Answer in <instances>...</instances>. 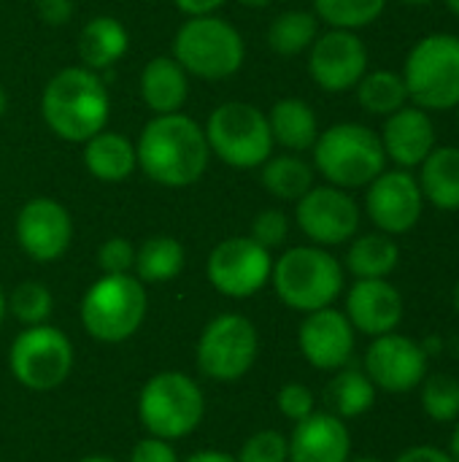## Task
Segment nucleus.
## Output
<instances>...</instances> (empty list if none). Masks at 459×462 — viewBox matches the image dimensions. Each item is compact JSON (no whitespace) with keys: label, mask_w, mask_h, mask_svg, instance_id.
I'll return each mask as SVG.
<instances>
[{"label":"nucleus","mask_w":459,"mask_h":462,"mask_svg":"<svg viewBox=\"0 0 459 462\" xmlns=\"http://www.w3.org/2000/svg\"><path fill=\"white\" fill-rule=\"evenodd\" d=\"M138 168L162 187H189L208 168L206 130L187 114H154L135 143Z\"/></svg>","instance_id":"nucleus-1"},{"label":"nucleus","mask_w":459,"mask_h":462,"mask_svg":"<svg viewBox=\"0 0 459 462\" xmlns=\"http://www.w3.org/2000/svg\"><path fill=\"white\" fill-rule=\"evenodd\" d=\"M41 114L57 138L84 143L108 125V89L103 79L84 65L62 68L41 95Z\"/></svg>","instance_id":"nucleus-2"},{"label":"nucleus","mask_w":459,"mask_h":462,"mask_svg":"<svg viewBox=\"0 0 459 462\" xmlns=\"http://www.w3.org/2000/svg\"><path fill=\"white\" fill-rule=\"evenodd\" d=\"M314 168L338 189L368 187L387 171V154L376 130L360 122H338L319 133L314 143Z\"/></svg>","instance_id":"nucleus-3"},{"label":"nucleus","mask_w":459,"mask_h":462,"mask_svg":"<svg viewBox=\"0 0 459 462\" xmlns=\"http://www.w3.org/2000/svg\"><path fill=\"white\" fill-rule=\"evenodd\" d=\"M271 284L284 306L311 314L338 300L344 292V265L325 246H295L273 263Z\"/></svg>","instance_id":"nucleus-4"},{"label":"nucleus","mask_w":459,"mask_h":462,"mask_svg":"<svg viewBox=\"0 0 459 462\" xmlns=\"http://www.w3.org/2000/svg\"><path fill=\"white\" fill-rule=\"evenodd\" d=\"M409 103L430 111L459 108V35L433 32L419 38L403 65Z\"/></svg>","instance_id":"nucleus-5"},{"label":"nucleus","mask_w":459,"mask_h":462,"mask_svg":"<svg viewBox=\"0 0 459 462\" xmlns=\"http://www.w3.org/2000/svg\"><path fill=\"white\" fill-rule=\"evenodd\" d=\"M146 309L149 298L141 279L103 273L81 298V325L100 344H122L138 333Z\"/></svg>","instance_id":"nucleus-6"},{"label":"nucleus","mask_w":459,"mask_h":462,"mask_svg":"<svg viewBox=\"0 0 459 462\" xmlns=\"http://www.w3.org/2000/svg\"><path fill=\"white\" fill-rule=\"evenodd\" d=\"M206 401L197 382L181 371L151 376L138 395V420L149 436L162 441L187 439L203 422Z\"/></svg>","instance_id":"nucleus-7"},{"label":"nucleus","mask_w":459,"mask_h":462,"mask_svg":"<svg viewBox=\"0 0 459 462\" xmlns=\"http://www.w3.org/2000/svg\"><path fill=\"white\" fill-rule=\"evenodd\" d=\"M243 57V35L214 14L189 16L173 38V60L197 79H227L241 70Z\"/></svg>","instance_id":"nucleus-8"},{"label":"nucleus","mask_w":459,"mask_h":462,"mask_svg":"<svg viewBox=\"0 0 459 462\" xmlns=\"http://www.w3.org/2000/svg\"><path fill=\"white\" fill-rule=\"evenodd\" d=\"M203 130L211 154L233 168H260L273 152L268 116L252 103H222L211 111Z\"/></svg>","instance_id":"nucleus-9"},{"label":"nucleus","mask_w":459,"mask_h":462,"mask_svg":"<svg viewBox=\"0 0 459 462\" xmlns=\"http://www.w3.org/2000/svg\"><path fill=\"white\" fill-rule=\"evenodd\" d=\"M8 365L22 387L49 393L70 376L73 344L60 328H51L49 322L24 328L11 344Z\"/></svg>","instance_id":"nucleus-10"},{"label":"nucleus","mask_w":459,"mask_h":462,"mask_svg":"<svg viewBox=\"0 0 459 462\" xmlns=\"http://www.w3.org/2000/svg\"><path fill=\"white\" fill-rule=\"evenodd\" d=\"M260 355V336L252 319L241 314L214 317L197 341V368L211 382H238Z\"/></svg>","instance_id":"nucleus-11"},{"label":"nucleus","mask_w":459,"mask_h":462,"mask_svg":"<svg viewBox=\"0 0 459 462\" xmlns=\"http://www.w3.org/2000/svg\"><path fill=\"white\" fill-rule=\"evenodd\" d=\"M273 271L271 249L249 238H225L208 254L206 273L216 292L227 298H252L268 282Z\"/></svg>","instance_id":"nucleus-12"},{"label":"nucleus","mask_w":459,"mask_h":462,"mask_svg":"<svg viewBox=\"0 0 459 462\" xmlns=\"http://www.w3.org/2000/svg\"><path fill=\"white\" fill-rule=\"evenodd\" d=\"M295 219L314 246H341L360 230V206L346 189L333 184L311 187L298 200Z\"/></svg>","instance_id":"nucleus-13"},{"label":"nucleus","mask_w":459,"mask_h":462,"mask_svg":"<svg viewBox=\"0 0 459 462\" xmlns=\"http://www.w3.org/2000/svg\"><path fill=\"white\" fill-rule=\"evenodd\" d=\"M363 371L376 384V390L403 395L419 390V384L430 371V357L419 341L400 336L395 330L387 336H376L371 341Z\"/></svg>","instance_id":"nucleus-14"},{"label":"nucleus","mask_w":459,"mask_h":462,"mask_svg":"<svg viewBox=\"0 0 459 462\" xmlns=\"http://www.w3.org/2000/svg\"><path fill=\"white\" fill-rule=\"evenodd\" d=\"M365 211L379 233L406 236L411 233L425 211V195L411 171H384L379 173L365 192Z\"/></svg>","instance_id":"nucleus-15"},{"label":"nucleus","mask_w":459,"mask_h":462,"mask_svg":"<svg viewBox=\"0 0 459 462\" xmlns=\"http://www.w3.org/2000/svg\"><path fill=\"white\" fill-rule=\"evenodd\" d=\"M308 73L325 92H349L368 73V49L354 30H335L317 35L308 49Z\"/></svg>","instance_id":"nucleus-16"},{"label":"nucleus","mask_w":459,"mask_h":462,"mask_svg":"<svg viewBox=\"0 0 459 462\" xmlns=\"http://www.w3.org/2000/svg\"><path fill=\"white\" fill-rule=\"evenodd\" d=\"M16 241L30 260L54 263L73 241V219L62 203L51 198H32L16 217Z\"/></svg>","instance_id":"nucleus-17"},{"label":"nucleus","mask_w":459,"mask_h":462,"mask_svg":"<svg viewBox=\"0 0 459 462\" xmlns=\"http://www.w3.org/2000/svg\"><path fill=\"white\" fill-rule=\"evenodd\" d=\"M357 330L344 311L327 306L306 314L298 330V346L306 363L317 371H341L354 355Z\"/></svg>","instance_id":"nucleus-18"},{"label":"nucleus","mask_w":459,"mask_h":462,"mask_svg":"<svg viewBox=\"0 0 459 462\" xmlns=\"http://www.w3.org/2000/svg\"><path fill=\"white\" fill-rule=\"evenodd\" d=\"M346 319L363 336L395 333L403 322L406 303L400 290L387 279H357L346 295Z\"/></svg>","instance_id":"nucleus-19"},{"label":"nucleus","mask_w":459,"mask_h":462,"mask_svg":"<svg viewBox=\"0 0 459 462\" xmlns=\"http://www.w3.org/2000/svg\"><path fill=\"white\" fill-rule=\"evenodd\" d=\"M379 138L387 160H392L403 171H414L436 149V125L425 108L403 106L400 111L387 116Z\"/></svg>","instance_id":"nucleus-20"},{"label":"nucleus","mask_w":459,"mask_h":462,"mask_svg":"<svg viewBox=\"0 0 459 462\" xmlns=\"http://www.w3.org/2000/svg\"><path fill=\"white\" fill-rule=\"evenodd\" d=\"M289 441V462H349L352 433L333 411H314L295 422Z\"/></svg>","instance_id":"nucleus-21"},{"label":"nucleus","mask_w":459,"mask_h":462,"mask_svg":"<svg viewBox=\"0 0 459 462\" xmlns=\"http://www.w3.org/2000/svg\"><path fill=\"white\" fill-rule=\"evenodd\" d=\"M84 165L97 181L119 184L138 168L135 146L122 133L100 130L97 135L84 141Z\"/></svg>","instance_id":"nucleus-22"},{"label":"nucleus","mask_w":459,"mask_h":462,"mask_svg":"<svg viewBox=\"0 0 459 462\" xmlns=\"http://www.w3.org/2000/svg\"><path fill=\"white\" fill-rule=\"evenodd\" d=\"M187 92H189L187 70L173 57H154L146 62L141 73V95L154 114L179 111L187 100Z\"/></svg>","instance_id":"nucleus-23"},{"label":"nucleus","mask_w":459,"mask_h":462,"mask_svg":"<svg viewBox=\"0 0 459 462\" xmlns=\"http://www.w3.org/2000/svg\"><path fill=\"white\" fill-rule=\"evenodd\" d=\"M419 189L441 211H459V146H436L419 165Z\"/></svg>","instance_id":"nucleus-24"},{"label":"nucleus","mask_w":459,"mask_h":462,"mask_svg":"<svg viewBox=\"0 0 459 462\" xmlns=\"http://www.w3.org/2000/svg\"><path fill=\"white\" fill-rule=\"evenodd\" d=\"M127 30L116 16H95L81 27L78 35V57L89 70H106L119 62L127 51Z\"/></svg>","instance_id":"nucleus-25"},{"label":"nucleus","mask_w":459,"mask_h":462,"mask_svg":"<svg viewBox=\"0 0 459 462\" xmlns=\"http://www.w3.org/2000/svg\"><path fill=\"white\" fill-rule=\"evenodd\" d=\"M273 143H281L289 152H306L314 149L319 138V119L314 108L300 97H284L279 100L268 114Z\"/></svg>","instance_id":"nucleus-26"},{"label":"nucleus","mask_w":459,"mask_h":462,"mask_svg":"<svg viewBox=\"0 0 459 462\" xmlns=\"http://www.w3.org/2000/svg\"><path fill=\"white\" fill-rule=\"evenodd\" d=\"M400 263V246L387 233L354 236L346 252V268L354 279H390Z\"/></svg>","instance_id":"nucleus-27"},{"label":"nucleus","mask_w":459,"mask_h":462,"mask_svg":"<svg viewBox=\"0 0 459 462\" xmlns=\"http://www.w3.org/2000/svg\"><path fill=\"white\" fill-rule=\"evenodd\" d=\"M376 384L368 379L365 371L360 368H349L344 365L341 371H335L333 382L327 384V401L333 406V414L341 420H354L363 417L373 409L376 403Z\"/></svg>","instance_id":"nucleus-28"},{"label":"nucleus","mask_w":459,"mask_h":462,"mask_svg":"<svg viewBox=\"0 0 459 462\" xmlns=\"http://www.w3.org/2000/svg\"><path fill=\"white\" fill-rule=\"evenodd\" d=\"M184 246L170 236H154L135 249V279L146 284H165L184 271Z\"/></svg>","instance_id":"nucleus-29"},{"label":"nucleus","mask_w":459,"mask_h":462,"mask_svg":"<svg viewBox=\"0 0 459 462\" xmlns=\"http://www.w3.org/2000/svg\"><path fill=\"white\" fill-rule=\"evenodd\" d=\"M262 187L279 200H300L314 187V168L300 160L298 154H279L268 157L262 165Z\"/></svg>","instance_id":"nucleus-30"},{"label":"nucleus","mask_w":459,"mask_h":462,"mask_svg":"<svg viewBox=\"0 0 459 462\" xmlns=\"http://www.w3.org/2000/svg\"><path fill=\"white\" fill-rule=\"evenodd\" d=\"M357 89V100L360 106L373 114V116H390L395 111H400L403 106H409V89L400 73L395 70H368Z\"/></svg>","instance_id":"nucleus-31"},{"label":"nucleus","mask_w":459,"mask_h":462,"mask_svg":"<svg viewBox=\"0 0 459 462\" xmlns=\"http://www.w3.org/2000/svg\"><path fill=\"white\" fill-rule=\"evenodd\" d=\"M319 35V19L311 11H284L268 27V46L281 57H295L311 49Z\"/></svg>","instance_id":"nucleus-32"},{"label":"nucleus","mask_w":459,"mask_h":462,"mask_svg":"<svg viewBox=\"0 0 459 462\" xmlns=\"http://www.w3.org/2000/svg\"><path fill=\"white\" fill-rule=\"evenodd\" d=\"M387 8V0H314L317 19L335 30H363L373 24Z\"/></svg>","instance_id":"nucleus-33"},{"label":"nucleus","mask_w":459,"mask_h":462,"mask_svg":"<svg viewBox=\"0 0 459 462\" xmlns=\"http://www.w3.org/2000/svg\"><path fill=\"white\" fill-rule=\"evenodd\" d=\"M422 411L436 425H454L459 420V379L449 374H427L419 384Z\"/></svg>","instance_id":"nucleus-34"},{"label":"nucleus","mask_w":459,"mask_h":462,"mask_svg":"<svg viewBox=\"0 0 459 462\" xmlns=\"http://www.w3.org/2000/svg\"><path fill=\"white\" fill-rule=\"evenodd\" d=\"M5 309L24 328H35V325H46L49 322L51 309H54V298H51L46 284H41V282H22V284L14 287L11 298L5 300Z\"/></svg>","instance_id":"nucleus-35"},{"label":"nucleus","mask_w":459,"mask_h":462,"mask_svg":"<svg viewBox=\"0 0 459 462\" xmlns=\"http://www.w3.org/2000/svg\"><path fill=\"white\" fill-rule=\"evenodd\" d=\"M238 462H289V441L279 430H260L249 436L238 452Z\"/></svg>","instance_id":"nucleus-36"},{"label":"nucleus","mask_w":459,"mask_h":462,"mask_svg":"<svg viewBox=\"0 0 459 462\" xmlns=\"http://www.w3.org/2000/svg\"><path fill=\"white\" fill-rule=\"evenodd\" d=\"M97 265L103 273L108 276H122V273H130L135 268V246L116 236V238H108L100 244L97 249Z\"/></svg>","instance_id":"nucleus-37"},{"label":"nucleus","mask_w":459,"mask_h":462,"mask_svg":"<svg viewBox=\"0 0 459 462\" xmlns=\"http://www.w3.org/2000/svg\"><path fill=\"white\" fill-rule=\"evenodd\" d=\"M287 236H289V219L279 208H265L252 222V238L265 249L281 246L287 241Z\"/></svg>","instance_id":"nucleus-38"},{"label":"nucleus","mask_w":459,"mask_h":462,"mask_svg":"<svg viewBox=\"0 0 459 462\" xmlns=\"http://www.w3.org/2000/svg\"><path fill=\"white\" fill-rule=\"evenodd\" d=\"M276 406H279V411H281L287 420L300 422V420H306V417H311V414L317 411V398H314V393H311L306 384L289 382V384H284V387L279 390Z\"/></svg>","instance_id":"nucleus-39"},{"label":"nucleus","mask_w":459,"mask_h":462,"mask_svg":"<svg viewBox=\"0 0 459 462\" xmlns=\"http://www.w3.org/2000/svg\"><path fill=\"white\" fill-rule=\"evenodd\" d=\"M130 462H181L173 444L170 441H162V439H143L133 447L130 452Z\"/></svg>","instance_id":"nucleus-40"},{"label":"nucleus","mask_w":459,"mask_h":462,"mask_svg":"<svg viewBox=\"0 0 459 462\" xmlns=\"http://www.w3.org/2000/svg\"><path fill=\"white\" fill-rule=\"evenodd\" d=\"M35 11L41 22L49 27H60L73 16V0H35Z\"/></svg>","instance_id":"nucleus-41"},{"label":"nucleus","mask_w":459,"mask_h":462,"mask_svg":"<svg viewBox=\"0 0 459 462\" xmlns=\"http://www.w3.org/2000/svg\"><path fill=\"white\" fill-rule=\"evenodd\" d=\"M395 462H454L452 455L446 449H438V447H430V444H422V447H411L406 452H400Z\"/></svg>","instance_id":"nucleus-42"},{"label":"nucleus","mask_w":459,"mask_h":462,"mask_svg":"<svg viewBox=\"0 0 459 462\" xmlns=\"http://www.w3.org/2000/svg\"><path fill=\"white\" fill-rule=\"evenodd\" d=\"M179 11H184L187 16H208L214 14L219 5H225L227 0H173Z\"/></svg>","instance_id":"nucleus-43"},{"label":"nucleus","mask_w":459,"mask_h":462,"mask_svg":"<svg viewBox=\"0 0 459 462\" xmlns=\"http://www.w3.org/2000/svg\"><path fill=\"white\" fill-rule=\"evenodd\" d=\"M184 462H238L233 455L227 452H214V449H206V452H195L189 455Z\"/></svg>","instance_id":"nucleus-44"},{"label":"nucleus","mask_w":459,"mask_h":462,"mask_svg":"<svg viewBox=\"0 0 459 462\" xmlns=\"http://www.w3.org/2000/svg\"><path fill=\"white\" fill-rule=\"evenodd\" d=\"M449 455H452V460L459 462V420L454 422V433H452V447H449Z\"/></svg>","instance_id":"nucleus-45"},{"label":"nucleus","mask_w":459,"mask_h":462,"mask_svg":"<svg viewBox=\"0 0 459 462\" xmlns=\"http://www.w3.org/2000/svg\"><path fill=\"white\" fill-rule=\"evenodd\" d=\"M241 5H246V8H265V5H271L273 0H238Z\"/></svg>","instance_id":"nucleus-46"},{"label":"nucleus","mask_w":459,"mask_h":462,"mask_svg":"<svg viewBox=\"0 0 459 462\" xmlns=\"http://www.w3.org/2000/svg\"><path fill=\"white\" fill-rule=\"evenodd\" d=\"M78 462H116L114 457H106V455H92V457H84V460Z\"/></svg>","instance_id":"nucleus-47"},{"label":"nucleus","mask_w":459,"mask_h":462,"mask_svg":"<svg viewBox=\"0 0 459 462\" xmlns=\"http://www.w3.org/2000/svg\"><path fill=\"white\" fill-rule=\"evenodd\" d=\"M5 106H8V97H5V89L0 87V116L5 114Z\"/></svg>","instance_id":"nucleus-48"},{"label":"nucleus","mask_w":459,"mask_h":462,"mask_svg":"<svg viewBox=\"0 0 459 462\" xmlns=\"http://www.w3.org/2000/svg\"><path fill=\"white\" fill-rule=\"evenodd\" d=\"M452 303H454V311L459 314V282L454 284V292H452Z\"/></svg>","instance_id":"nucleus-49"},{"label":"nucleus","mask_w":459,"mask_h":462,"mask_svg":"<svg viewBox=\"0 0 459 462\" xmlns=\"http://www.w3.org/2000/svg\"><path fill=\"white\" fill-rule=\"evenodd\" d=\"M349 462H381L379 457H371V455H365V457H349Z\"/></svg>","instance_id":"nucleus-50"},{"label":"nucleus","mask_w":459,"mask_h":462,"mask_svg":"<svg viewBox=\"0 0 459 462\" xmlns=\"http://www.w3.org/2000/svg\"><path fill=\"white\" fill-rule=\"evenodd\" d=\"M446 5H449V11H452L454 16H459V0H446Z\"/></svg>","instance_id":"nucleus-51"},{"label":"nucleus","mask_w":459,"mask_h":462,"mask_svg":"<svg viewBox=\"0 0 459 462\" xmlns=\"http://www.w3.org/2000/svg\"><path fill=\"white\" fill-rule=\"evenodd\" d=\"M5 295H3V290H0V322H3V317H5Z\"/></svg>","instance_id":"nucleus-52"},{"label":"nucleus","mask_w":459,"mask_h":462,"mask_svg":"<svg viewBox=\"0 0 459 462\" xmlns=\"http://www.w3.org/2000/svg\"><path fill=\"white\" fill-rule=\"evenodd\" d=\"M409 5H430L433 0H406Z\"/></svg>","instance_id":"nucleus-53"},{"label":"nucleus","mask_w":459,"mask_h":462,"mask_svg":"<svg viewBox=\"0 0 459 462\" xmlns=\"http://www.w3.org/2000/svg\"><path fill=\"white\" fill-rule=\"evenodd\" d=\"M457 111H459V108H457Z\"/></svg>","instance_id":"nucleus-54"}]
</instances>
